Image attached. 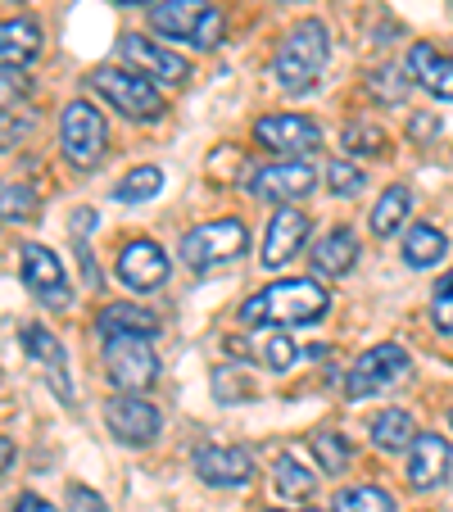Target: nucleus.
<instances>
[{"label": "nucleus", "instance_id": "f257e3e1", "mask_svg": "<svg viewBox=\"0 0 453 512\" xmlns=\"http://www.w3.org/2000/svg\"><path fill=\"white\" fill-rule=\"evenodd\" d=\"M327 309H331V295L322 281L286 277V281H272L268 290H259L254 300H245L241 322L245 327H304V322H318Z\"/></svg>", "mask_w": 453, "mask_h": 512}, {"label": "nucleus", "instance_id": "f03ea898", "mask_svg": "<svg viewBox=\"0 0 453 512\" xmlns=\"http://www.w3.org/2000/svg\"><path fill=\"white\" fill-rule=\"evenodd\" d=\"M327 55H331V41H327V28L322 23H295L281 41V50L272 55V78H277L281 91L299 96V91H309L313 82L322 78V68H327Z\"/></svg>", "mask_w": 453, "mask_h": 512}, {"label": "nucleus", "instance_id": "7ed1b4c3", "mask_svg": "<svg viewBox=\"0 0 453 512\" xmlns=\"http://www.w3.org/2000/svg\"><path fill=\"white\" fill-rule=\"evenodd\" d=\"M150 23L155 32L173 41H186V46H200V50H213L222 41V10H213L209 0H164L150 10Z\"/></svg>", "mask_w": 453, "mask_h": 512}, {"label": "nucleus", "instance_id": "20e7f679", "mask_svg": "<svg viewBox=\"0 0 453 512\" xmlns=\"http://www.w3.org/2000/svg\"><path fill=\"white\" fill-rule=\"evenodd\" d=\"M250 245V232H245L241 218H213V223H200L182 236V259L186 268L209 272L222 268V263H236Z\"/></svg>", "mask_w": 453, "mask_h": 512}, {"label": "nucleus", "instance_id": "39448f33", "mask_svg": "<svg viewBox=\"0 0 453 512\" xmlns=\"http://www.w3.org/2000/svg\"><path fill=\"white\" fill-rule=\"evenodd\" d=\"M91 87L123 118H132V123H155V118L164 114L159 87L150 78H141V73H132V68H96V73H91Z\"/></svg>", "mask_w": 453, "mask_h": 512}, {"label": "nucleus", "instance_id": "423d86ee", "mask_svg": "<svg viewBox=\"0 0 453 512\" xmlns=\"http://www.w3.org/2000/svg\"><path fill=\"white\" fill-rule=\"evenodd\" d=\"M105 145H109V127L105 114L91 109L87 100H73L59 118V150L73 168H96L105 159Z\"/></svg>", "mask_w": 453, "mask_h": 512}, {"label": "nucleus", "instance_id": "0eeeda50", "mask_svg": "<svg viewBox=\"0 0 453 512\" xmlns=\"http://www.w3.org/2000/svg\"><path fill=\"white\" fill-rule=\"evenodd\" d=\"M105 368L123 395L150 390L159 377V354L150 345V336H109L105 340Z\"/></svg>", "mask_w": 453, "mask_h": 512}, {"label": "nucleus", "instance_id": "6e6552de", "mask_svg": "<svg viewBox=\"0 0 453 512\" xmlns=\"http://www.w3.org/2000/svg\"><path fill=\"white\" fill-rule=\"evenodd\" d=\"M408 372V354L399 345H376L367 349L363 358H358L354 368H349L345 377V395L349 399H367V395H381V390H390L399 377Z\"/></svg>", "mask_w": 453, "mask_h": 512}, {"label": "nucleus", "instance_id": "1a4fd4ad", "mask_svg": "<svg viewBox=\"0 0 453 512\" xmlns=\"http://www.w3.org/2000/svg\"><path fill=\"white\" fill-rule=\"evenodd\" d=\"M123 59L132 73H141V78H150L159 87H182L186 78H191V64H186L182 55H173L168 46H159V41L141 37V32H132V37L123 41Z\"/></svg>", "mask_w": 453, "mask_h": 512}, {"label": "nucleus", "instance_id": "9d476101", "mask_svg": "<svg viewBox=\"0 0 453 512\" xmlns=\"http://www.w3.org/2000/svg\"><path fill=\"white\" fill-rule=\"evenodd\" d=\"M105 426L114 440H123V445H150L159 435V426H164V417H159V408L150 404V399H136V395H118L105 404Z\"/></svg>", "mask_w": 453, "mask_h": 512}, {"label": "nucleus", "instance_id": "9b49d317", "mask_svg": "<svg viewBox=\"0 0 453 512\" xmlns=\"http://www.w3.org/2000/svg\"><path fill=\"white\" fill-rule=\"evenodd\" d=\"M254 141L272 155H309V150H318L322 132L304 114H268L254 123Z\"/></svg>", "mask_w": 453, "mask_h": 512}, {"label": "nucleus", "instance_id": "f8f14e48", "mask_svg": "<svg viewBox=\"0 0 453 512\" xmlns=\"http://www.w3.org/2000/svg\"><path fill=\"white\" fill-rule=\"evenodd\" d=\"M304 241H309V213L295 209V204H286V209H277L268 218V236H263V268H286L290 259H295L299 250H304Z\"/></svg>", "mask_w": 453, "mask_h": 512}, {"label": "nucleus", "instance_id": "ddd939ff", "mask_svg": "<svg viewBox=\"0 0 453 512\" xmlns=\"http://www.w3.org/2000/svg\"><path fill=\"white\" fill-rule=\"evenodd\" d=\"M168 272H173V263H168L164 245H155V241H127L123 250H118V281L132 290L164 286Z\"/></svg>", "mask_w": 453, "mask_h": 512}, {"label": "nucleus", "instance_id": "4468645a", "mask_svg": "<svg viewBox=\"0 0 453 512\" xmlns=\"http://www.w3.org/2000/svg\"><path fill=\"white\" fill-rule=\"evenodd\" d=\"M23 281H28V290L41 304H50V309H64L68 304L64 263H59L46 245H23Z\"/></svg>", "mask_w": 453, "mask_h": 512}, {"label": "nucleus", "instance_id": "2eb2a0df", "mask_svg": "<svg viewBox=\"0 0 453 512\" xmlns=\"http://www.w3.org/2000/svg\"><path fill=\"white\" fill-rule=\"evenodd\" d=\"M195 472H200V481L213 485V490H241V485H250L254 463H250V454L236 445H209L195 454Z\"/></svg>", "mask_w": 453, "mask_h": 512}, {"label": "nucleus", "instance_id": "dca6fc26", "mask_svg": "<svg viewBox=\"0 0 453 512\" xmlns=\"http://www.w3.org/2000/svg\"><path fill=\"white\" fill-rule=\"evenodd\" d=\"M313 182H318V173H313L309 159H286V164H272L254 177V195L277 204H295L313 191Z\"/></svg>", "mask_w": 453, "mask_h": 512}, {"label": "nucleus", "instance_id": "f3484780", "mask_svg": "<svg viewBox=\"0 0 453 512\" xmlns=\"http://www.w3.org/2000/svg\"><path fill=\"white\" fill-rule=\"evenodd\" d=\"M449 463H453L449 440L431 435V431H417L413 454H408V485H413V490H435V485L449 476Z\"/></svg>", "mask_w": 453, "mask_h": 512}, {"label": "nucleus", "instance_id": "a211bd4d", "mask_svg": "<svg viewBox=\"0 0 453 512\" xmlns=\"http://www.w3.org/2000/svg\"><path fill=\"white\" fill-rule=\"evenodd\" d=\"M23 349H28V358L41 368V377L55 386V395L64 399V404H73V381H68L64 345H59V340L50 336L46 327H23Z\"/></svg>", "mask_w": 453, "mask_h": 512}, {"label": "nucleus", "instance_id": "6ab92c4d", "mask_svg": "<svg viewBox=\"0 0 453 512\" xmlns=\"http://www.w3.org/2000/svg\"><path fill=\"white\" fill-rule=\"evenodd\" d=\"M408 78H417V87H426L431 96L453 100V59L440 55L431 41H417L408 50Z\"/></svg>", "mask_w": 453, "mask_h": 512}, {"label": "nucleus", "instance_id": "aec40b11", "mask_svg": "<svg viewBox=\"0 0 453 512\" xmlns=\"http://www.w3.org/2000/svg\"><path fill=\"white\" fill-rule=\"evenodd\" d=\"M41 55V28L32 19H0V68H23Z\"/></svg>", "mask_w": 453, "mask_h": 512}, {"label": "nucleus", "instance_id": "412c9836", "mask_svg": "<svg viewBox=\"0 0 453 512\" xmlns=\"http://www.w3.org/2000/svg\"><path fill=\"white\" fill-rule=\"evenodd\" d=\"M272 485H277L286 499H309L318 490V472L299 449H281L277 463H272Z\"/></svg>", "mask_w": 453, "mask_h": 512}, {"label": "nucleus", "instance_id": "4be33fe9", "mask_svg": "<svg viewBox=\"0 0 453 512\" xmlns=\"http://www.w3.org/2000/svg\"><path fill=\"white\" fill-rule=\"evenodd\" d=\"M354 263H358V236L349 232V227H336V232H327L313 245V268H318L322 277H345Z\"/></svg>", "mask_w": 453, "mask_h": 512}, {"label": "nucleus", "instance_id": "5701e85b", "mask_svg": "<svg viewBox=\"0 0 453 512\" xmlns=\"http://www.w3.org/2000/svg\"><path fill=\"white\" fill-rule=\"evenodd\" d=\"M100 336H155L159 331V318L150 309H136V304H109V309H100L96 318Z\"/></svg>", "mask_w": 453, "mask_h": 512}, {"label": "nucleus", "instance_id": "b1692460", "mask_svg": "<svg viewBox=\"0 0 453 512\" xmlns=\"http://www.w3.org/2000/svg\"><path fill=\"white\" fill-rule=\"evenodd\" d=\"M413 440H417V422L404 408H386V413L372 422V445L381 449V454H399V449H408Z\"/></svg>", "mask_w": 453, "mask_h": 512}, {"label": "nucleus", "instance_id": "393cba45", "mask_svg": "<svg viewBox=\"0 0 453 512\" xmlns=\"http://www.w3.org/2000/svg\"><path fill=\"white\" fill-rule=\"evenodd\" d=\"M408 209H413V195H408V186H390L381 200L372 204V232L386 241V236H395L399 227H404V218H408Z\"/></svg>", "mask_w": 453, "mask_h": 512}, {"label": "nucleus", "instance_id": "a878e982", "mask_svg": "<svg viewBox=\"0 0 453 512\" xmlns=\"http://www.w3.org/2000/svg\"><path fill=\"white\" fill-rule=\"evenodd\" d=\"M444 250H449L444 232H435V227H426V223H417L413 232L404 236V263L408 268H431V263L444 259Z\"/></svg>", "mask_w": 453, "mask_h": 512}, {"label": "nucleus", "instance_id": "bb28decb", "mask_svg": "<svg viewBox=\"0 0 453 512\" xmlns=\"http://www.w3.org/2000/svg\"><path fill=\"white\" fill-rule=\"evenodd\" d=\"M250 354H254V363H263L268 372H290L295 368V345H290V336H281V331H272V327H259Z\"/></svg>", "mask_w": 453, "mask_h": 512}, {"label": "nucleus", "instance_id": "cd10ccee", "mask_svg": "<svg viewBox=\"0 0 453 512\" xmlns=\"http://www.w3.org/2000/svg\"><path fill=\"white\" fill-rule=\"evenodd\" d=\"M41 209L28 182H0V223H32Z\"/></svg>", "mask_w": 453, "mask_h": 512}, {"label": "nucleus", "instance_id": "c85d7f7f", "mask_svg": "<svg viewBox=\"0 0 453 512\" xmlns=\"http://www.w3.org/2000/svg\"><path fill=\"white\" fill-rule=\"evenodd\" d=\"M331 512H395V494L381 485H354V490L336 494Z\"/></svg>", "mask_w": 453, "mask_h": 512}, {"label": "nucleus", "instance_id": "c756f323", "mask_svg": "<svg viewBox=\"0 0 453 512\" xmlns=\"http://www.w3.org/2000/svg\"><path fill=\"white\" fill-rule=\"evenodd\" d=\"M340 145H345L349 155H386V132L376 123H349L345 132H340Z\"/></svg>", "mask_w": 453, "mask_h": 512}, {"label": "nucleus", "instance_id": "7c9ffc66", "mask_svg": "<svg viewBox=\"0 0 453 512\" xmlns=\"http://www.w3.org/2000/svg\"><path fill=\"white\" fill-rule=\"evenodd\" d=\"M164 191V173L159 168H136V173L123 177V186H114V195L123 204H136V200H150V195Z\"/></svg>", "mask_w": 453, "mask_h": 512}, {"label": "nucleus", "instance_id": "2f4dec72", "mask_svg": "<svg viewBox=\"0 0 453 512\" xmlns=\"http://www.w3.org/2000/svg\"><path fill=\"white\" fill-rule=\"evenodd\" d=\"M313 458H318V472L336 476V472H345V463H349V445L336 431H322V435H313Z\"/></svg>", "mask_w": 453, "mask_h": 512}, {"label": "nucleus", "instance_id": "473e14b6", "mask_svg": "<svg viewBox=\"0 0 453 512\" xmlns=\"http://www.w3.org/2000/svg\"><path fill=\"white\" fill-rule=\"evenodd\" d=\"M327 182H331V195H358L363 191V173H358L354 164H345V159H336V164L327 168Z\"/></svg>", "mask_w": 453, "mask_h": 512}, {"label": "nucleus", "instance_id": "72a5a7b5", "mask_svg": "<svg viewBox=\"0 0 453 512\" xmlns=\"http://www.w3.org/2000/svg\"><path fill=\"white\" fill-rule=\"evenodd\" d=\"M431 313H435V327L449 331L453 336V272L435 286V300H431Z\"/></svg>", "mask_w": 453, "mask_h": 512}, {"label": "nucleus", "instance_id": "f704fd0d", "mask_svg": "<svg viewBox=\"0 0 453 512\" xmlns=\"http://www.w3.org/2000/svg\"><path fill=\"white\" fill-rule=\"evenodd\" d=\"M367 82H372V91H376V96H386L390 105H399V100H404V73H399V68H376Z\"/></svg>", "mask_w": 453, "mask_h": 512}, {"label": "nucleus", "instance_id": "c9c22d12", "mask_svg": "<svg viewBox=\"0 0 453 512\" xmlns=\"http://www.w3.org/2000/svg\"><path fill=\"white\" fill-rule=\"evenodd\" d=\"M23 96H28V78H23V73H5V78H0V109H5V114L19 109Z\"/></svg>", "mask_w": 453, "mask_h": 512}, {"label": "nucleus", "instance_id": "e433bc0d", "mask_svg": "<svg viewBox=\"0 0 453 512\" xmlns=\"http://www.w3.org/2000/svg\"><path fill=\"white\" fill-rule=\"evenodd\" d=\"M64 503H68L73 512H105V499H100V494H91L87 485H68Z\"/></svg>", "mask_w": 453, "mask_h": 512}, {"label": "nucleus", "instance_id": "4c0bfd02", "mask_svg": "<svg viewBox=\"0 0 453 512\" xmlns=\"http://www.w3.org/2000/svg\"><path fill=\"white\" fill-rule=\"evenodd\" d=\"M14 512H59L55 503H46L41 494H19V503H14Z\"/></svg>", "mask_w": 453, "mask_h": 512}, {"label": "nucleus", "instance_id": "58836bf2", "mask_svg": "<svg viewBox=\"0 0 453 512\" xmlns=\"http://www.w3.org/2000/svg\"><path fill=\"white\" fill-rule=\"evenodd\" d=\"M10 463H14V440L0 435V472H10Z\"/></svg>", "mask_w": 453, "mask_h": 512}, {"label": "nucleus", "instance_id": "ea45409f", "mask_svg": "<svg viewBox=\"0 0 453 512\" xmlns=\"http://www.w3.org/2000/svg\"><path fill=\"white\" fill-rule=\"evenodd\" d=\"M408 132H413V136H431V132H435V123H431V118H422V123L413 118V127H408Z\"/></svg>", "mask_w": 453, "mask_h": 512}, {"label": "nucleus", "instance_id": "a19ab883", "mask_svg": "<svg viewBox=\"0 0 453 512\" xmlns=\"http://www.w3.org/2000/svg\"><path fill=\"white\" fill-rule=\"evenodd\" d=\"M263 512H313V508H263Z\"/></svg>", "mask_w": 453, "mask_h": 512}, {"label": "nucleus", "instance_id": "79ce46f5", "mask_svg": "<svg viewBox=\"0 0 453 512\" xmlns=\"http://www.w3.org/2000/svg\"><path fill=\"white\" fill-rule=\"evenodd\" d=\"M123 5H145V0H123Z\"/></svg>", "mask_w": 453, "mask_h": 512}, {"label": "nucleus", "instance_id": "37998d69", "mask_svg": "<svg viewBox=\"0 0 453 512\" xmlns=\"http://www.w3.org/2000/svg\"><path fill=\"white\" fill-rule=\"evenodd\" d=\"M449 417H453V413H449Z\"/></svg>", "mask_w": 453, "mask_h": 512}]
</instances>
